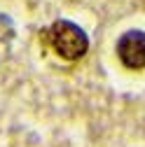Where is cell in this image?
Returning a JSON list of instances; mask_svg holds the SVG:
<instances>
[{
	"instance_id": "1",
	"label": "cell",
	"mask_w": 145,
	"mask_h": 147,
	"mask_svg": "<svg viewBox=\"0 0 145 147\" xmlns=\"http://www.w3.org/2000/svg\"><path fill=\"white\" fill-rule=\"evenodd\" d=\"M42 42L63 61H80L89 51V35L82 26L68 19H59L42 30Z\"/></svg>"
},
{
	"instance_id": "2",
	"label": "cell",
	"mask_w": 145,
	"mask_h": 147,
	"mask_svg": "<svg viewBox=\"0 0 145 147\" xmlns=\"http://www.w3.org/2000/svg\"><path fill=\"white\" fill-rule=\"evenodd\" d=\"M115 54H117L122 68L131 70V72L145 70V30H140V28L124 30L117 38Z\"/></svg>"
}]
</instances>
